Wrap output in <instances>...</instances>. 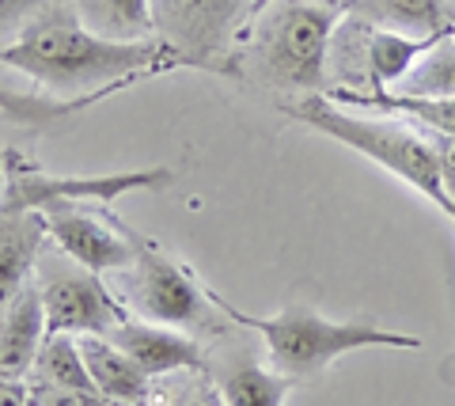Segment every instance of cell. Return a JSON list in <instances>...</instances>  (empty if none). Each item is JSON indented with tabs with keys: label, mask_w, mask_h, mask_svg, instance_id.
<instances>
[{
	"label": "cell",
	"mask_w": 455,
	"mask_h": 406,
	"mask_svg": "<svg viewBox=\"0 0 455 406\" xmlns=\"http://www.w3.org/2000/svg\"><path fill=\"white\" fill-rule=\"evenodd\" d=\"M4 65L27 73L53 100H110L140 76H156L164 68L190 65L164 38L114 42L88 31L80 23L73 0H57L35 16L16 38L4 42Z\"/></svg>",
	"instance_id": "cell-1"
},
{
	"label": "cell",
	"mask_w": 455,
	"mask_h": 406,
	"mask_svg": "<svg viewBox=\"0 0 455 406\" xmlns=\"http://www.w3.org/2000/svg\"><path fill=\"white\" fill-rule=\"evenodd\" d=\"M281 110L292 122L307 125V130H319L323 137H331V141L361 152L364 160L379 163L387 175L403 179L406 187H414L429 202H436L448 213V220L455 224V202L448 198L436 148H433V141H425L421 133L398 125L403 118H395V115L368 118V115H357V110L334 103L331 95H304V100H296V103H284Z\"/></svg>",
	"instance_id": "cell-2"
},
{
	"label": "cell",
	"mask_w": 455,
	"mask_h": 406,
	"mask_svg": "<svg viewBox=\"0 0 455 406\" xmlns=\"http://www.w3.org/2000/svg\"><path fill=\"white\" fill-rule=\"evenodd\" d=\"M212 304L220 307V315L228 323L254 330L266 342V361L269 369L289 376V380H307L334 365L341 354L364 346H387V349H418V334L403 330H379L372 323H334L319 312H311L307 304H289L277 315H247L235 304H228L220 292L209 289Z\"/></svg>",
	"instance_id": "cell-3"
},
{
	"label": "cell",
	"mask_w": 455,
	"mask_h": 406,
	"mask_svg": "<svg viewBox=\"0 0 455 406\" xmlns=\"http://www.w3.org/2000/svg\"><path fill=\"white\" fill-rule=\"evenodd\" d=\"M254 20L259 27L243 61L259 73V80L277 92H323L338 31V8L326 0H274Z\"/></svg>",
	"instance_id": "cell-4"
},
{
	"label": "cell",
	"mask_w": 455,
	"mask_h": 406,
	"mask_svg": "<svg viewBox=\"0 0 455 406\" xmlns=\"http://www.w3.org/2000/svg\"><path fill=\"white\" fill-rule=\"evenodd\" d=\"M175 183L171 167H140V171H110V175H50L38 171L16 152H4V190H0V213H27L46 205H107L122 194L137 190H167Z\"/></svg>",
	"instance_id": "cell-5"
},
{
	"label": "cell",
	"mask_w": 455,
	"mask_h": 406,
	"mask_svg": "<svg viewBox=\"0 0 455 406\" xmlns=\"http://www.w3.org/2000/svg\"><path fill=\"white\" fill-rule=\"evenodd\" d=\"M137 243V262L130 266V282H125V307L130 315H140L148 323H167L179 330H194V327H209L212 323V304L209 289L197 282L182 262H175L160 251L152 240L133 232Z\"/></svg>",
	"instance_id": "cell-6"
},
{
	"label": "cell",
	"mask_w": 455,
	"mask_h": 406,
	"mask_svg": "<svg viewBox=\"0 0 455 406\" xmlns=\"http://www.w3.org/2000/svg\"><path fill=\"white\" fill-rule=\"evenodd\" d=\"M35 285L46 300L50 334H110L130 319V307L103 285V274L73 262L61 247L42 251Z\"/></svg>",
	"instance_id": "cell-7"
},
{
	"label": "cell",
	"mask_w": 455,
	"mask_h": 406,
	"mask_svg": "<svg viewBox=\"0 0 455 406\" xmlns=\"http://www.w3.org/2000/svg\"><path fill=\"white\" fill-rule=\"evenodd\" d=\"M243 16H251V0H156V35L190 65L228 73L212 58Z\"/></svg>",
	"instance_id": "cell-8"
},
{
	"label": "cell",
	"mask_w": 455,
	"mask_h": 406,
	"mask_svg": "<svg viewBox=\"0 0 455 406\" xmlns=\"http://www.w3.org/2000/svg\"><path fill=\"white\" fill-rule=\"evenodd\" d=\"M38 213L46 217L50 243L61 247L73 262L88 266L95 274H118L137 262L133 228L114 213H107V209L103 217H88L80 205H46Z\"/></svg>",
	"instance_id": "cell-9"
},
{
	"label": "cell",
	"mask_w": 455,
	"mask_h": 406,
	"mask_svg": "<svg viewBox=\"0 0 455 406\" xmlns=\"http://www.w3.org/2000/svg\"><path fill=\"white\" fill-rule=\"evenodd\" d=\"M107 338L122 346L148 376H171V372H209V354L197 346L187 330L148 323V319L130 315L114 327Z\"/></svg>",
	"instance_id": "cell-10"
},
{
	"label": "cell",
	"mask_w": 455,
	"mask_h": 406,
	"mask_svg": "<svg viewBox=\"0 0 455 406\" xmlns=\"http://www.w3.org/2000/svg\"><path fill=\"white\" fill-rule=\"evenodd\" d=\"M50 338L46 300L38 285L20 289L12 300H4V319H0V376L4 380H27Z\"/></svg>",
	"instance_id": "cell-11"
},
{
	"label": "cell",
	"mask_w": 455,
	"mask_h": 406,
	"mask_svg": "<svg viewBox=\"0 0 455 406\" xmlns=\"http://www.w3.org/2000/svg\"><path fill=\"white\" fill-rule=\"evenodd\" d=\"M80 354L88 361V372L110 406H148L152 402V376L114 346L107 334H76Z\"/></svg>",
	"instance_id": "cell-12"
},
{
	"label": "cell",
	"mask_w": 455,
	"mask_h": 406,
	"mask_svg": "<svg viewBox=\"0 0 455 406\" xmlns=\"http://www.w3.org/2000/svg\"><path fill=\"white\" fill-rule=\"evenodd\" d=\"M50 228L38 209L27 213H0V292L12 300L20 289L31 285L38 259L46 251Z\"/></svg>",
	"instance_id": "cell-13"
},
{
	"label": "cell",
	"mask_w": 455,
	"mask_h": 406,
	"mask_svg": "<svg viewBox=\"0 0 455 406\" xmlns=\"http://www.w3.org/2000/svg\"><path fill=\"white\" fill-rule=\"evenodd\" d=\"M209 380L220 391L224 406H284L292 380L274 372L269 365H259L247 354L209 361Z\"/></svg>",
	"instance_id": "cell-14"
},
{
	"label": "cell",
	"mask_w": 455,
	"mask_h": 406,
	"mask_svg": "<svg viewBox=\"0 0 455 406\" xmlns=\"http://www.w3.org/2000/svg\"><path fill=\"white\" fill-rule=\"evenodd\" d=\"M346 12L379 27V31H398L410 38L455 31V16L444 0H346Z\"/></svg>",
	"instance_id": "cell-15"
},
{
	"label": "cell",
	"mask_w": 455,
	"mask_h": 406,
	"mask_svg": "<svg viewBox=\"0 0 455 406\" xmlns=\"http://www.w3.org/2000/svg\"><path fill=\"white\" fill-rule=\"evenodd\" d=\"M326 95L341 107L379 110V115H395V118H414L418 125H425V130L455 137V100H429V95H398V92H357V88H338V92H326Z\"/></svg>",
	"instance_id": "cell-16"
},
{
	"label": "cell",
	"mask_w": 455,
	"mask_h": 406,
	"mask_svg": "<svg viewBox=\"0 0 455 406\" xmlns=\"http://www.w3.org/2000/svg\"><path fill=\"white\" fill-rule=\"evenodd\" d=\"M80 23L114 42L156 38V0H73Z\"/></svg>",
	"instance_id": "cell-17"
},
{
	"label": "cell",
	"mask_w": 455,
	"mask_h": 406,
	"mask_svg": "<svg viewBox=\"0 0 455 406\" xmlns=\"http://www.w3.org/2000/svg\"><path fill=\"white\" fill-rule=\"evenodd\" d=\"M433 38H410V35L379 31V27H372L368 46H364V53H368V92L395 88V84L403 80L410 68H414V61L421 58V53L433 46Z\"/></svg>",
	"instance_id": "cell-18"
},
{
	"label": "cell",
	"mask_w": 455,
	"mask_h": 406,
	"mask_svg": "<svg viewBox=\"0 0 455 406\" xmlns=\"http://www.w3.org/2000/svg\"><path fill=\"white\" fill-rule=\"evenodd\" d=\"M27 380L65 387V391H80V395H99V387H95L92 372H88V361H84V354H80L76 334H50Z\"/></svg>",
	"instance_id": "cell-19"
},
{
	"label": "cell",
	"mask_w": 455,
	"mask_h": 406,
	"mask_svg": "<svg viewBox=\"0 0 455 406\" xmlns=\"http://www.w3.org/2000/svg\"><path fill=\"white\" fill-rule=\"evenodd\" d=\"M383 92L398 95H429V100H455V31L436 35L433 46L414 61V68Z\"/></svg>",
	"instance_id": "cell-20"
},
{
	"label": "cell",
	"mask_w": 455,
	"mask_h": 406,
	"mask_svg": "<svg viewBox=\"0 0 455 406\" xmlns=\"http://www.w3.org/2000/svg\"><path fill=\"white\" fill-rule=\"evenodd\" d=\"M23 384H27L31 406H110L103 395H80V391L50 387V384H38V380H23Z\"/></svg>",
	"instance_id": "cell-21"
},
{
	"label": "cell",
	"mask_w": 455,
	"mask_h": 406,
	"mask_svg": "<svg viewBox=\"0 0 455 406\" xmlns=\"http://www.w3.org/2000/svg\"><path fill=\"white\" fill-rule=\"evenodd\" d=\"M50 4H57V0H4V4H0V16H4V42L16 31H23L35 16H42Z\"/></svg>",
	"instance_id": "cell-22"
},
{
	"label": "cell",
	"mask_w": 455,
	"mask_h": 406,
	"mask_svg": "<svg viewBox=\"0 0 455 406\" xmlns=\"http://www.w3.org/2000/svg\"><path fill=\"white\" fill-rule=\"evenodd\" d=\"M436 160H440V175H444V187H448V198L455 202V137L451 133H436Z\"/></svg>",
	"instance_id": "cell-23"
},
{
	"label": "cell",
	"mask_w": 455,
	"mask_h": 406,
	"mask_svg": "<svg viewBox=\"0 0 455 406\" xmlns=\"http://www.w3.org/2000/svg\"><path fill=\"white\" fill-rule=\"evenodd\" d=\"M0 406H31V399H27V384L20 380H4V387H0Z\"/></svg>",
	"instance_id": "cell-24"
},
{
	"label": "cell",
	"mask_w": 455,
	"mask_h": 406,
	"mask_svg": "<svg viewBox=\"0 0 455 406\" xmlns=\"http://www.w3.org/2000/svg\"><path fill=\"white\" fill-rule=\"evenodd\" d=\"M175 406H224V399H220V391L212 387V391H205V395H197V399H182V402H175Z\"/></svg>",
	"instance_id": "cell-25"
},
{
	"label": "cell",
	"mask_w": 455,
	"mask_h": 406,
	"mask_svg": "<svg viewBox=\"0 0 455 406\" xmlns=\"http://www.w3.org/2000/svg\"><path fill=\"white\" fill-rule=\"evenodd\" d=\"M269 4H274V0H251V20H254V16H259V12H266Z\"/></svg>",
	"instance_id": "cell-26"
},
{
	"label": "cell",
	"mask_w": 455,
	"mask_h": 406,
	"mask_svg": "<svg viewBox=\"0 0 455 406\" xmlns=\"http://www.w3.org/2000/svg\"><path fill=\"white\" fill-rule=\"evenodd\" d=\"M444 4H448V12H451V16H455V0H444Z\"/></svg>",
	"instance_id": "cell-27"
}]
</instances>
